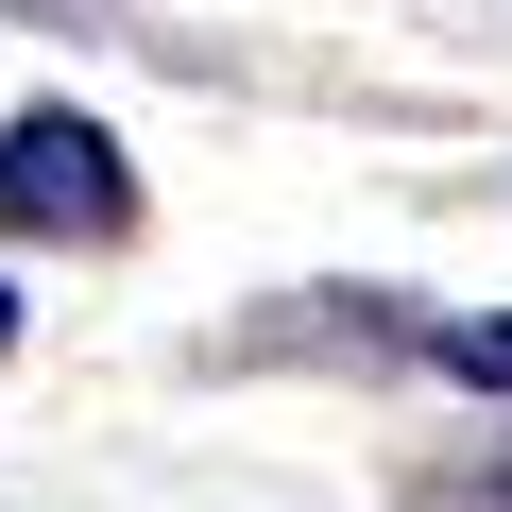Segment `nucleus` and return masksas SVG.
I'll use <instances>...</instances> for the list:
<instances>
[{
  "label": "nucleus",
  "mask_w": 512,
  "mask_h": 512,
  "mask_svg": "<svg viewBox=\"0 0 512 512\" xmlns=\"http://www.w3.org/2000/svg\"><path fill=\"white\" fill-rule=\"evenodd\" d=\"M0 239H69V256L137 239V154L86 103H18L0 120Z\"/></svg>",
  "instance_id": "1"
},
{
  "label": "nucleus",
  "mask_w": 512,
  "mask_h": 512,
  "mask_svg": "<svg viewBox=\"0 0 512 512\" xmlns=\"http://www.w3.org/2000/svg\"><path fill=\"white\" fill-rule=\"evenodd\" d=\"M410 359H427L444 393H478V410H512V308H427V325H410Z\"/></svg>",
  "instance_id": "2"
},
{
  "label": "nucleus",
  "mask_w": 512,
  "mask_h": 512,
  "mask_svg": "<svg viewBox=\"0 0 512 512\" xmlns=\"http://www.w3.org/2000/svg\"><path fill=\"white\" fill-rule=\"evenodd\" d=\"M0 359H18V291H0Z\"/></svg>",
  "instance_id": "3"
}]
</instances>
